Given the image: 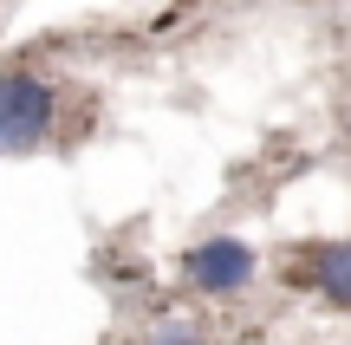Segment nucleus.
Returning <instances> with one entry per match:
<instances>
[{
  "label": "nucleus",
  "mask_w": 351,
  "mask_h": 345,
  "mask_svg": "<svg viewBox=\"0 0 351 345\" xmlns=\"http://www.w3.org/2000/svg\"><path fill=\"white\" fill-rule=\"evenodd\" d=\"M59 117V91L39 72H0V156L33 150Z\"/></svg>",
  "instance_id": "1"
},
{
  "label": "nucleus",
  "mask_w": 351,
  "mask_h": 345,
  "mask_svg": "<svg viewBox=\"0 0 351 345\" xmlns=\"http://www.w3.org/2000/svg\"><path fill=\"white\" fill-rule=\"evenodd\" d=\"M182 267H189V281H195L202 294H241V287L254 281V267H261V261H254L247 241H234V235H215V241H202L195 254L182 261Z\"/></svg>",
  "instance_id": "2"
},
{
  "label": "nucleus",
  "mask_w": 351,
  "mask_h": 345,
  "mask_svg": "<svg viewBox=\"0 0 351 345\" xmlns=\"http://www.w3.org/2000/svg\"><path fill=\"white\" fill-rule=\"evenodd\" d=\"M313 281H319V294H326L332 307H351V241H339V248H326V254H319Z\"/></svg>",
  "instance_id": "3"
},
{
  "label": "nucleus",
  "mask_w": 351,
  "mask_h": 345,
  "mask_svg": "<svg viewBox=\"0 0 351 345\" xmlns=\"http://www.w3.org/2000/svg\"><path fill=\"white\" fill-rule=\"evenodd\" d=\"M156 345H195V326H189V320H169V326H156Z\"/></svg>",
  "instance_id": "4"
}]
</instances>
